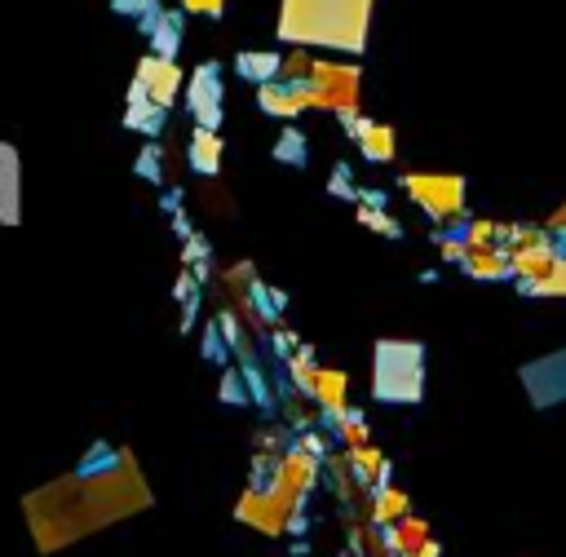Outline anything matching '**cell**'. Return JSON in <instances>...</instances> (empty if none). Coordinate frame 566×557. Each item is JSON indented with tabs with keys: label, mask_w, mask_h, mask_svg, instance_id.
<instances>
[{
	"label": "cell",
	"mask_w": 566,
	"mask_h": 557,
	"mask_svg": "<svg viewBox=\"0 0 566 557\" xmlns=\"http://www.w3.org/2000/svg\"><path fill=\"white\" fill-rule=\"evenodd\" d=\"M358 150L367 155V159H376V164H385V159H394V128L389 124H376V119H367L363 128H358Z\"/></svg>",
	"instance_id": "obj_11"
},
{
	"label": "cell",
	"mask_w": 566,
	"mask_h": 557,
	"mask_svg": "<svg viewBox=\"0 0 566 557\" xmlns=\"http://www.w3.org/2000/svg\"><path fill=\"white\" fill-rule=\"evenodd\" d=\"M310 62H314V53L305 44H292L287 53H279V80H305Z\"/></svg>",
	"instance_id": "obj_18"
},
{
	"label": "cell",
	"mask_w": 566,
	"mask_h": 557,
	"mask_svg": "<svg viewBox=\"0 0 566 557\" xmlns=\"http://www.w3.org/2000/svg\"><path fill=\"white\" fill-rule=\"evenodd\" d=\"M305 88H310V106L332 111V115H349V111H358L363 71H358V62L314 57L310 62V75H305Z\"/></svg>",
	"instance_id": "obj_2"
},
{
	"label": "cell",
	"mask_w": 566,
	"mask_h": 557,
	"mask_svg": "<svg viewBox=\"0 0 566 557\" xmlns=\"http://www.w3.org/2000/svg\"><path fill=\"white\" fill-rule=\"evenodd\" d=\"M310 398H318L323 411L340 416V411H345V371L318 367V371H314V385H310Z\"/></svg>",
	"instance_id": "obj_10"
},
{
	"label": "cell",
	"mask_w": 566,
	"mask_h": 557,
	"mask_svg": "<svg viewBox=\"0 0 566 557\" xmlns=\"http://www.w3.org/2000/svg\"><path fill=\"white\" fill-rule=\"evenodd\" d=\"M256 106L274 119H301V111H310V88L305 80H265L256 84Z\"/></svg>",
	"instance_id": "obj_7"
},
{
	"label": "cell",
	"mask_w": 566,
	"mask_h": 557,
	"mask_svg": "<svg viewBox=\"0 0 566 557\" xmlns=\"http://www.w3.org/2000/svg\"><path fill=\"white\" fill-rule=\"evenodd\" d=\"M234 71L248 80V84H265V80H274L279 75V53L274 49H265V53H239L234 57Z\"/></svg>",
	"instance_id": "obj_12"
},
{
	"label": "cell",
	"mask_w": 566,
	"mask_h": 557,
	"mask_svg": "<svg viewBox=\"0 0 566 557\" xmlns=\"http://www.w3.org/2000/svg\"><path fill=\"white\" fill-rule=\"evenodd\" d=\"M164 115H168V111H159L155 102H146V97H128L124 124H128V128H142V133H159V128H164Z\"/></svg>",
	"instance_id": "obj_15"
},
{
	"label": "cell",
	"mask_w": 566,
	"mask_h": 557,
	"mask_svg": "<svg viewBox=\"0 0 566 557\" xmlns=\"http://www.w3.org/2000/svg\"><path fill=\"white\" fill-rule=\"evenodd\" d=\"M301 150H305V137H301L296 128H287V133H283V137L274 141V159H287V164H301V159H305Z\"/></svg>",
	"instance_id": "obj_19"
},
{
	"label": "cell",
	"mask_w": 566,
	"mask_h": 557,
	"mask_svg": "<svg viewBox=\"0 0 566 557\" xmlns=\"http://www.w3.org/2000/svg\"><path fill=\"white\" fill-rule=\"evenodd\" d=\"M473 278H504L509 274V248H469L464 261H460Z\"/></svg>",
	"instance_id": "obj_9"
},
{
	"label": "cell",
	"mask_w": 566,
	"mask_h": 557,
	"mask_svg": "<svg viewBox=\"0 0 566 557\" xmlns=\"http://www.w3.org/2000/svg\"><path fill=\"white\" fill-rule=\"evenodd\" d=\"M402 190L433 221H455L464 212V177H451V172H407Z\"/></svg>",
	"instance_id": "obj_4"
},
{
	"label": "cell",
	"mask_w": 566,
	"mask_h": 557,
	"mask_svg": "<svg viewBox=\"0 0 566 557\" xmlns=\"http://www.w3.org/2000/svg\"><path fill=\"white\" fill-rule=\"evenodd\" d=\"M186 13H199V18H221L226 13V0H177Z\"/></svg>",
	"instance_id": "obj_21"
},
{
	"label": "cell",
	"mask_w": 566,
	"mask_h": 557,
	"mask_svg": "<svg viewBox=\"0 0 566 557\" xmlns=\"http://www.w3.org/2000/svg\"><path fill=\"white\" fill-rule=\"evenodd\" d=\"M407 495L402 491H389V486H380L376 491V508H371V517L380 522V526H389V522H398V517H407Z\"/></svg>",
	"instance_id": "obj_16"
},
{
	"label": "cell",
	"mask_w": 566,
	"mask_h": 557,
	"mask_svg": "<svg viewBox=\"0 0 566 557\" xmlns=\"http://www.w3.org/2000/svg\"><path fill=\"white\" fill-rule=\"evenodd\" d=\"M544 230H548V234H566V203H562V208L548 217V225H544Z\"/></svg>",
	"instance_id": "obj_22"
},
{
	"label": "cell",
	"mask_w": 566,
	"mask_h": 557,
	"mask_svg": "<svg viewBox=\"0 0 566 557\" xmlns=\"http://www.w3.org/2000/svg\"><path fill=\"white\" fill-rule=\"evenodd\" d=\"M181 97L195 111V124L199 128H217L221 124V66L217 62H203L190 75V84L181 88Z\"/></svg>",
	"instance_id": "obj_6"
},
{
	"label": "cell",
	"mask_w": 566,
	"mask_h": 557,
	"mask_svg": "<svg viewBox=\"0 0 566 557\" xmlns=\"http://www.w3.org/2000/svg\"><path fill=\"white\" fill-rule=\"evenodd\" d=\"M376 398L416 402L420 398V349L416 345H376Z\"/></svg>",
	"instance_id": "obj_3"
},
{
	"label": "cell",
	"mask_w": 566,
	"mask_h": 557,
	"mask_svg": "<svg viewBox=\"0 0 566 557\" xmlns=\"http://www.w3.org/2000/svg\"><path fill=\"white\" fill-rule=\"evenodd\" d=\"M18 221V155L0 164V225Z\"/></svg>",
	"instance_id": "obj_14"
},
{
	"label": "cell",
	"mask_w": 566,
	"mask_h": 557,
	"mask_svg": "<svg viewBox=\"0 0 566 557\" xmlns=\"http://www.w3.org/2000/svg\"><path fill=\"white\" fill-rule=\"evenodd\" d=\"M358 221H367L376 234H398V221L385 217V212H371V208H358Z\"/></svg>",
	"instance_id": "obj_20"
},
{
	"label": "cell",
	"mask_w": 566,
	"mask_h": 557,
	"mask_svg": "<svg viewBox=\"0 0 566 557\" xmlns=\"http://www.w3.org/2000/svg\"><path fill=\"white\" fill-rule=\"evenodd\" d=\"M181 88H186V71H181L172 57H164V53H146V57L137 62V75H133L128 97H146V102H155L159 111H172L177 97H181Z\"/></svg>",
	"instance_id": "obj_5"
},
{
	"label": "cell",
	"mask_w": 566,
	"mask_h": 557,
	"mask_svg": "<svg viewBox=\"0 0 566 557\" xmlns=\"http://www.w3.org/2000/svg\"><path fill=\"white\" fill-rule=\"evenodd\" d=\"M371 31V0H279L274 35L305 49H332L358 57Z\"/></svg>",
	"instance_id": "obj_1"
},
{
	"label": "cell",
	"mask_w": 566,
	"mask_h": 557,
	"mask_svg": "<svg viewBox=\"0 0 566 557\" xmlns=\"http://www.w3.org/2000/svg\"><path fill=\"white\" fill-rule=\"evenodd\" d=\"M385 539H389V548H394V553H402V557H407L411 548H420V544L429 539V526H424L420 517H411V513H407V517L389 522V535H385Z\"/></svg>",
	"instance_id": "obj_13"
},
{
	"label": "cell",
	"mask_w": 566,
	"mask_h": 557,
	"mask_svg": "<svg viewBox=\"0 0 566 557\" xmlns=\"http://www.w3.org/2000/svg\"><path fill=\"white\" fill-rule=\"evenodd\" d=\"M349 464L358 469V477H363V482H376V477H385V473H389V464L380 460V451H371L367 442H363V446H349Z\"/></svg>",
	"instance_id": "obj_17"
},
{
	"label": "cell",
	"mask_w": 566,
	"mask_h": 557,
	"mask_svg": "<svg viewBox=\"0 0 566 557\" xmlns=\"http://www.w3.org/2000/svg\"><path fill=\"white\" fill-rule=\"evenodd\" d=\"M190 168L203 172V177H217L221 172V133L217 128H199L190 133Z\"/></svg>",
	"instance_id": "obj_8"
}]
</instances>
